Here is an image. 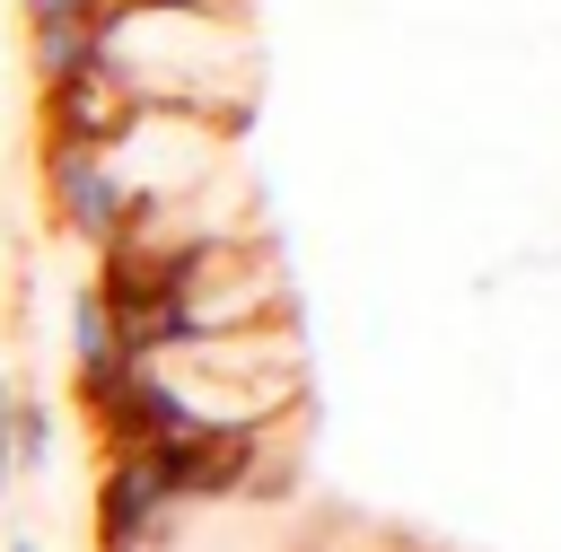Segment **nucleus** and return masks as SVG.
I'll return each instance as SVG.
<instances>
[{
  "label": "nucleus",
  "mask_w": 561,
  "mask_h": 552,
  "mask_svg": "<svg viewBox=\"0 0 561 552\" xmlns=\"http://www.w3.org/2000/svg\"><path fill=\"white\" fill-rule=\"evenodd\" d=\"M44 202H53V219L79 245H114L131 228V193H123L114 158L105 149H79V140H44Z\"/></svg>",
  "instance_id": "obj_1"
},
{
  "label": "nucleus",
  "mask_w": 561,
  "mask_h": 552,
  "mask_svg": "<svg viewBox=\"0 0 561 552\" xmlns=\"http://www.w3.org/2000/svg\"><path fill=\"white\" fill-rule=\"evenodd\" d=\"M131 114H140V105L123 96V79H114L105 61H88V70H70V79H53V88H44V140L105 149V140H114Z\"/></svg>",
  "instance_id": "obj_2"
},
{
  "label": "nucleus",
  "mask_w": 561,
  "mask_h": 552,
  "mask_svg": "<svg viewBox=\"0 0 561 552\" xmlns=\"http://www.w3.org/2000/svg\"><path fill=\"white\" fill-rule=\"evenodd\" d=\"M26 9V61H35V88L70 79L96 61V35L114 18V0H18Z\"/></svg>",
  "instance_id": "obj_3"
},
{
  "label": "nucleus",
  "mask_w": 561,
  "mask_h": 552,
  "mask_svg": "<svg viewBox=\"0 0 561 552\" xmlns=\"http://www.w3.org/2000/svg\"><path fill=\"white\" fill-rule=\"evenodd\" d=\"M9 438H18V473H53V456H61V421H53V403H44L35 386H18V421H9Z\"/></svg>",
  "instance_id": "obj_4"
},
{
  "label": "nucleus",
  "mask_w": 561,
  "mask_h": 552,
  "mask_svg": "<svg viewBox=\"0 0 561 552\" xmlns=\"http://www.w3.org/2000/svg\"><path fill=\"white\" fill-rule=\"evenodd\" d=\"M9 421H18V377L0 368V499L18 491V438H9Z\"/></svg>",
  "instance_id": "obj_5"
},
{
  "label": "nucleus",
  "mask_w": 561,
  "mask_h": 552,
  "mask_svg": "<svg viewBox=\"0 0 561 552\" xmlns=\"http://www.w3.org/2000/svg\"><path fill=\"white\" fill-rule=\"evenodd\" d=\"M0 552H44V543H35V534H9V543H0Z\"/></svg>",
  "instance_id": "obj_6"
}]
</instances>
